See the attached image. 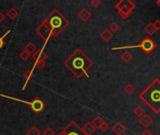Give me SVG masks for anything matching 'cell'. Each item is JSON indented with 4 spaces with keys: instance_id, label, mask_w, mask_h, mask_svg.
Masks as SVG:
<instances>
[{
    "instance_id": "277c9868",
    "label": "cell",
    "mask_w": 160,
    "mask_h": 135,
    "mask_svg": "<svg viewBox=\"0 0 160 135\" xmlns=\"http://www.w3.org/2000/svg\"><path fill=\"white\" fill-rule=\"evenodd\" d=\"M57 135H86L82 128L74 120L71 122L59 133Z\"/></svg>"
},
{
    "instance_id": "5bb4252c",
    "label": "cell",
    "mask_w": 160,
    "mask_h": 135,
    "mask_svg": "<svg viewBox=\"0 0 160 135\" xmlns=\"http://www.w3.org/2000/svg\"><path fill=\"white\" fill-rule=\"evenodd\" d=\"M105 122V120L102 118L101 116H96L93 120H92V124L93 125V127L95 129H100V127L102 126V124H103Z\"/></svg>"
},
{
    "instance_id": "5b68a950",
    "label": "cell",
    "mask_w": 160,
    "mask_h": 135,
    "mask_svg": "<svg viewBox=\"0 0 160 135\" xmlns=\"http://www.w3.org/2000/svg\"><path fill=\"white\" fill-rule=\"evenodd\" d=\"M130 2H127V1H120L116 4V8H117L119 13L122 15L123 18L127 17L128 14L130 13V10H131V7H130Z\"/></svg>"
},
{
    "instance_id": "cb8c5ba5",
    "label": "cell",
    "mask_w": 160,
    "mask_h": 135,
    "mask_svg": "<svg viewBox=\"0 0 160 135\" xmlns=\"http://www.w3.org/2000/svg\"><path fill=\"white\" fill-rule=\"evenodd\" d=\"M133 88H132V86L131 85H127L126 87H125V92L126 93H132L133 92Z\"/></svg>"
},
{
    "instance_id": "d6986e66",
    "label": "cell",
    "mask_w": 160,
    "mask_h": 135,
    "mask_svg": "<svg viewBox=\"0 0 160 135\" xmlns=\"http://www.w3.org/2000/svg\"><path fill=\"white\" fill-rule=\"evenodd\" d=\"M118 29H119V24L117 23H111L109 24V31L111 30L112 32H116V31H118Z\"/></svg>"
},
{
    "instance_id": "4fadbf2b",
    "label": "cell",
    "mask_w": 160,
    "mask_h": 135,
    "mask_svg": "<svg viewBox=\"0 0 160 135\" xmlns=\"http://www.w3.org/2000/svg\"><path fill=\"white\" fill-rule=\"evenodd\" d=\"M41 131L37 126H32L26 130V135H41Z\"/></svg>"
},
{
    "instance_id": "44dd1931",
    "label": "cell",
    "mask_w": 160,
    "mask_h": 135,
    "mask_svg": "<svg viewBox=\"0 0 160 135\" xmlns=\"http://www.w3.org/2000/svg\"><path fill=\"white\" fill-rule=\"evenodd\" d=\"M101 1L100 0H92V1H90V4L93 7V8H98L100 5H101Z\"/></svg>"
},
{
    "instance_id": "ffe728a7",
    "label": "cell",
    "mask_w": 160,
    "mask_h": 135,
    "mask_svg": "<svg viewBox=\"0 0 160 135\" xmlns=\"http://www.w3.org/2000/svg\"><path fill=\"white\" fill-rule=\"evenodd\" d=\"M43 135H55V130L51 127H47L42 132Z\"/></svg>"
},
{
    "instance_id": "9c48e42d",
    "label": "cell",
    "mask_w": 160,
    "mask_h": 135,
    "mask_svg": "<svg viewBox=\"0 0 160 135\" xmlns=\"http://www.w3.org/2000/svg\"><path fill=\"white\" fill-rule=\"evenodd\" d=\"M6 15H7V17H8L10 20L13 21V20H15V19L18 18V16H19V11H18L15 8H10V9L7 11Z\"/></svg>"
},
{
    "instance_id": "ba28073f",
    "label": "cell",
    "mask_w": 160,
    "mask_h": 135,
    "mask_svg": "<svg viewBox=\"0 0 160 135\" xmlns=\"http://www.w3.org/2000/svg\"><path fill=\"white\" fill-rule=\"evenodd\" d=\"M34 69H35V68L33 67L31 69H26L25 72H24V74H23V76H24V78H25V84H24V85H23V87H22V89L23 90H25V87H26V85H27V84H28V82L30 81V79L32 78V76H33V73H34Z\"/></svg>"
},
{
    "instance_id": "d4e9b609",
    "label": "cell",
    "mask_w": 160,
    "mask_h": 135,
    "mask_svg": "<svg viewBox=\"0 0 160 135\" xmlns=\"http://www.w3.org/2000/svg\"><path fill=\"white\" fill-rule=\"evenodd\" d=\"M5 18H6V16H5V15L1 11H0V24H2L4 22Z\"/></svg>"
},
{
    "instance_id": "7402d4cb",
    "label": "cell",
    "mask_w": 160,
    "mask_h": 135,
    "mask_svg": "<svg viewBox=\"0 0 160 135\" xmlns=\"http://www.w3.org/2000/svg\"><path fill=\"white\" fill-rule=\"evenodd\" d=\"M100 129L103 130L104 132H107V131L109 129V125H108L107 122H104L103 124H102V126L100 127Z\"/></svg>"
},
{
    "instance_id": "8992f818",
    "label": "cell",
    "mask_w": 160,
    "mask_h": 135,
    "mask_svg": "<svg viewBox=\"0 0 160 135\" xmlns=\"http://www.w3.org/2000/svg\"><path fill=\"white\" fill-rule=\"evenodd\" d=\"M45 46H43L42 48H41V49H37L33 54H32V58L35 60V62L36 61H38V60H46L47 59V57H48V55L45 53Z\"/></svg>"
},
{
    "instance_id": "7c38bea8",
    "label": "cell",
    "mask_w": 160,
    "mask_h": 135,
    "mask_svg": "<svg viewBox=\"0 0 160 135\" xmlns=\"http://www.w3.org/2000/svg\"><path fill=\"white\" fill-rule=\"evenodd\" d=\"M112 129H113V132H114V133H116L117 135H121L122 133L124 132L125 128H124V126L122 125L121 123H117V124H115V125L113 126Z\"/></svg>"
},
{
    "instance_id": "6da1fadb",
    "label": "cell",
    "mask_w": 160,
    "mask_h": 135,
    "mask_svg": "<svg viewBox=\"0 0 160 135\" xmlns=\"http://www.w3.org/2000/svg\"><path fill=\"white\" fill-rule=\"evenodd\" d=\"M70 24L69 20L57 9H54L47 16L41 21L40 25L36 28V34L46 43L53 38L59 36Z\"/></svg>"
},
{
    "instance_id": "2e32d148",
    "label": "cell",
    "mask_w": 160,
    "mask_h": 135,
    "mask_svg": "<svg viewBox=\"0 0 160 135\" xmlns=\"http://www.w3.org/2000/svg\"><path fill=\"white\" fill-rule=\"evenodd\" d=\"M45 66H46V62H45V60H38V61H36L35 62V64H34V68H37V69H39L40 70H42L43 69L45 68Z\"/></svg>"
},
{
    "instance_id": "ac0fdd59",
    "label": "cell",
    "mask_w": 160,
    "mask_h": 135,
    "mask_svg": "<svg viewBox=\"0 0 160 135\" xmlns=\"http://www.w3.org/2000/svg\"><path fill=\"white\" fill-rule=\"evenodd\" d=\"M10 33V30H8V31L3 35V36H0V50H1L3 47H4V45L6 44V40H5V38Z\"/></svg>"
},
{
    "instance_id": "8fae6325",
    "label": "cell",
    "mask_w": 160,
    "mask_h": 135,
    "mask_svg": "<svg viewBox=\"0 0 160 135\" xmlns=\"http://www.w3.org/2000/svg\"><path fill=\"white\" fill-rule=\"evenodd\" d=\"M100 37L102 38V39H103L105 42H108L112 39L113 35H112V33L109 31L108 29H105L104 31L100 34Z\"/></svg>"
},
{
    "instance_id": "e0dca14e",
    "label": "cell",
    "mask_w": 160,
    "mask_h": 135,
    "mask_svg": "<svg viewBox=\"0 0 160 135\" xmlns=\"http://www.w3.org/2000/svg\"><path fill=\"white\" fill-rule=\"evenodd\" d=\"M30 55H31V54H29L27 51H25V49L20 53V54H19V56H20V58L22 59V60H24V61H26V60L30 57Z\"/></svg>"
},
{
    "instance_id": "7a4b0ae2",
    "label": "cell",
    "mask_w": 160,
    "mask_h": 135,
    "mask_svg": "<svg viewBox=\"0 0 160 135\" xmlns=\"http://www.w3.org/2000/svg\"><path fill=\"white\" fill-rule=\"evenodd\" d=\"M63 65L75 77L80 79L84 76H89L88 71L92 67L93 61L86 54V53H84V51L76 49L66 60H64Z\"/></svg>"
},
{
    "instance_id": "603a6c76",
    "label": "cell",
    "mask_w": 160,
    "mask_h": 135,
    "mask_svg": "<svg viewBox=\"0 0 160 135\" xmlns=\"http://www.w3.org/2000/svg\"><path fill=\"white\" fill-rule=\"evenodd\" d=\"M130 58H131V55L128 53H124V54H122V59L123 60V61H125V62H128Z\"/></svg>"
},
{
    "instance_id": "9a60e30c",
    "label": "cell",
    "mask_w": 160,
    "mask_h": 135,
    "mask_svg": "<svg viewBox=\"0 0 160 135\" xmlns=\"http://www.w3.org/2000/svg\"><path fill=\"white\" fill-rule=\"evenodd\" d=\"M25 51H27L29 54H33L37 49H36V45L33 43V42H31V41H29L28 42L26 45H25Z\"/></svg>"
},
{
    "instance_id": "30bf717a",
    "label": "cell",
    "mask_w": 160,
    "mask_h": 135,
    "mask_svg": "<svg viewBox=\"0 0 160 135\" xmlns=\"http://www.w3.org/2000/svg\"><path fill=\"white\" fill-rule=\"evenodd\" d=\"M83 131L85 132L86 135H92L94 131H95V128L93 127V125L92 124V122H87L84 127H82Z\"/></svg>"
},
{
    "instance_id": "3957f363",
    "label": "cell",
    "mask_w": 160,
    "mask_h": 135,
    "mask_svg": "<svg viewBox=\"0 0 160 135\" xmlns=\"http://www.w3.org/2000/svg\"><path fill=\"white\" fill-rule=\"evenodd\" d=\"M0 97L1 98H5V99H10V100H14V101H18V102H21V103H25L26 104L28 107H29L32 112L36 114H39L41 112H42L45 110V102H43L41 99L39 98H34L31 101H28V100H24V99H18V98H14V97H11V96H8L6 94H0Z\"/></svg>"
},
{
    "instance_id": "52a82bcc",
    "label": "cell",
    "mask_w": 160,
    "mask_h": 135,
    "mask_svg": "<svg viewBox=\"0 0 160 135\" xmlns=\"http://www.w3.org/2000/svg\"><path fill=\"white\" fill-rule=\"evenodd\" d=\"M77 17H78L82 22L86 23V22H88V20L92 17V13H91L90 10H88L86 8H83V9H81L78 11Z\"/></svg>"
}]
</instances>
